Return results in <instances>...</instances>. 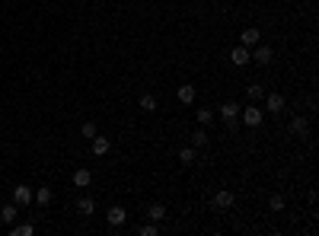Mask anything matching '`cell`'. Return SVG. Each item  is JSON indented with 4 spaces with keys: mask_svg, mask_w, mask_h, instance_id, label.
Instances as JSON below:
<instances>
[{
    "mask_svg": "<svg viewBox=\"0 0 319 236\" xmlns=\"http://www.w3.org/2000/svg\"><path fill=\"white\" fill-rule=\"evenodd\" d=\"M239 118H243L246 128H258V125L265 121V109H258V106H252V102H249L246 109H239Z\"/></svg>",
    "mask_w": 319,
    "mask_h": 236,
    "instance_id": "cell-1",
    "label": "cell"
},
{
    "mask_svg": "<svg viewBox=\"0 0 319 236\" xmlns=\"http://www.w3.org/2000/svg\"><path fill=\"white\" fill-rule=\"evenodd\" d=\"M249 55H252V61H255V64H271V58H274V48L271 45H265V42H258V45H252V48H249Z\"/></svg>",
    "mask_w": 319,
    "mask_h": 236,
    "instance_id": "cell-2",
    "label": "cell"
},
{
    "mask_svg": "<svg viewBox=\"0 0 319 236\" xmlns=\"http://www.w3.org/2000/svg\"><path fill=\"white\" fill-rule=\"evenodd\" d=\"M233 204H236V195L230 188H220L217 195H214V207H217V211H230Z\"/></svg>",
    "mask_w": 319,
    "mask_h": 236,
    "instance_id": "cell-3",
    "label": "cell"
},
{
    "mask_svg": "<svg viewBox=\"0 0 319 236\" xmlns=\"http://www.w3.org/2000/svg\"><path fill=\"white\" fill-rule=\"evenodd\" d=\"M106 220H109V226H125V220H128V211L122 204H112L109 211H106Z\"/></svg>",
    "mask_w": 319,
    "mask_h": 236,
    "instance_id": "cell-4",
    "label": "cell"
},
{
    "mask_svg": "<svg viewBox=\"0 0 319 236\" xmlns=\"http://www.w3.org/2000/svg\"><path fill=\"white\" fill-rule=\"evenodd\" d=\"M230 61H233V67H246V64H252V55H249L246 45H236L230 51Z\"/></svg>",
    "mask_w": 319,
    "mask_h": 236,
    "instance_id": "cell-5",
    "label": "cell"
},
{
    "mask_svg": "<svg viewBox=\"0 0 319 236\" xmlns=\"http://www.w3.org/2000/svg\"><path fill=\"white\" fill-rule=\"evenodd\" d=\"M90 150H93V156H106L109 150H112V137H102V134H96L90 141Z\"/></svg>",
    "mask_w": 319,
    "mask_h": 236,
    "instance_id": "cell-6",
    "label": "cell"
},
{
    "mask_svg": "<svg viewBox=\"0 0 319 236\" xmlns=\"http://www.w3.org/2000/svg\"><path fill=\"white\" fill-rule=\"evenodd\" d=\"M284 106H287V102H284L281 93H265V112H274V115H278V112H284Z\"/></svg>",
    "mask_w": 319,
    "mask_h": 236,
    "instance_id": "cell-7",
    "label": "cell"
},
{
    "mask_svg": "<svg viewBox=\"0 0 319 236\" xmlns=\"http://www.w3.org/2000/svg\"><path fill=\"white\" fill-rule=\"evenodd\" d=\"M13 204L29 207V204H32V188H29V185H16V188H13Z\"/></svg>",
    "mask_w": 319,
    "mask_h": 236,
    "instance_id": "cell-8",
    "label": "cell"
},
{
    "mask_svg": "<svg viewBox=\"0 0 319 236\" xmlns=\"http://www.w3.org/2000/svg\"><path fill=\"white\" fill-rule=\"evenodd\" d=\"M71 182H74V188H90L93 185V172L83 166V169H77L74 176H71Z\"/></svg>",
    "mask_w": 319,
    "mask_h": 236,
    "instance_id": "cell-9",
    "label": "cell"
},
{
    "mask_svg": "<svg viewBox=\"0 0 319 236\" xmlns=\"http://www.w3.org/2000/svg\"><path fill=\"white\" fill-rule=\"evenodd\" d=\"M306 131H309V121H306V115H294V118H290V134L306 137Z\"/></svg>",
    "mask_w": 319,
    "mask_h": 236,
    "instance_id": "cell-10",
    "label": "cell"
},
{
    "mask_svg": "<svg viewBox=\"0 0 319 236\" xmlns=\"http://www.w3.org/2000/svg\"><path fill=\"white\" fill-rule=\"evenodd\" d=\"M16 217H20V204H13V201H10V204L0 207V220H4V223H16Z\"/></svg>",
    "mask_w": 319,
    "mask_h": 236,
    "instance_id": "cell-11",
    "label": "cell"
},
{
    "mask_svg": "<svg viewBox=\"0 0 319 236\" xmlns=\"http://www.w3.org/2000/svg\"><path fill=\"white\" fill-rule=\"evenodd\" d=\"M147 220H153V223L166 220V207H163L160 201H153V204H147Z\"/></svg>",
    "mask_w": 319,
    "mask_h": 236,
    "instance_id": "cell-12",
    "label": "cell"
},
{
    "mask_svg": "<svg viewBox=\"0 0 319 236\" xmlns=\"http://www.w3.org/2000/svg\"><path fill=\"white\" fill-rule=\"evenodd\" d=\"M239 39H243L246 48H252V45H258V42H262V32H258L255 26H249V29H243V36H239Z\"/></svg>",
    "mask_w": 319,
    "mask_h": 236,
    "instance_id": "cell-13",
    "label": "cell"
},
{
    "mask_svg": "<svg viewBox=\"0 0 319 236\" xmlns=\"http://www.w3.org/2000/svg\"><path fill=\"white\" fill-rule=\"evenodd\" d=\"M217 112H220L223 121H236V118H239V106H236V102H223Z\"/></svg>",
    "mask_w": 319,
    "mask_h": 236,
    "instance_id": "cell-14",
    "label": "cell"
},
{
    "mask_svg": "<svg viewBox=\"0 0 319 236\" xmlns=\"http://www.w3.org/2000/svg\"><path fill=\"white\" fill-rule=\"evenodd\" d=\"M176 96H179V102H182V106H192V102H195V86H192V83H182Z\"/></svg>",
    "mask_w": 319,
    "mask_h": 236,
    "instance_id": "cell-15",
    "label": "cell"
},
{
    "mask_svg": "<svg viewBox=\"0 0 319 236\" xmlns=\"http://www.w3.org/2000/svg\"><path fill=\"white\" fill-rule=\"evenodd\" d=\"M77 211H80L83 217H90V214H96V201H93L90 195H83L80 201H77Z\"/></svg>",
    "mask_w": 319,
    "mask_h": 236,
    "instance_id": "cell-16",
    "label": "cell"
},
{
    "mask_svg": "<svg viewBox=\"0 0 319 236\" xmlns=\"http://www.w3.org/2000/svg\"><path fill=\"white\" fill-rule=\"evenodd\" d=\"M208 141H211V137H208V131H204V128H198L195 134H192V147H195V150H204Z\"/></svg>",
    "mask_w": 319,
    "mask_h": 236,
    "instance_id": "cell-17",
    "label": "cell"
},
{
    "mask_svg": "<svg viewBox=\"0 0 319 236\" xmlns=\"http://www.w3.org/2000/svg\"><path fill=\"white\" fill-rule=\"evenodd\" d=\"M51 198H55V195H51V188H36V191H32V201H36V204H42V207L51 204Z\"/></svg>",
    "mask_w": 319,
    "mask_h": 236,
    "instance_id": "cell-18",
    "label": "cell"
},
{
    "mask_svg": "<svg viewBox=\"0 0 319 236\" xmlns=\"http://www.w3.org/2000/svg\"><path fill=\"white\" fill-rule=\"evenodd\" d=\"M198 160V150H195V147H182V150H179V163H182V166H192Z\"/></svg>",
    "mask_w": 319,
    "mask_h": 236,
    "instance_id": "cell-19",
    "label": "cell"
},
{
    "mask_svg": "<svg viewBox=\"0 0 319 236\" xmlns=\"http://www.w3.org/2000/svg\"><path fill=\"white\" fill-rule=\"evenodd\" d=\"M10 233L13 236H32V233H36V226H32V223H10Z\"/></svg>",
    "mask_w": 319,
    "mask_h": 236,
    "instance_id": "cell-20",
    "label": "cell"
},
{
    "mask_svg": "<svg viewBox=\"0 0 319 236\" xmlns=\"http://www.w3.org/2000/svg\"><path fill=\"white\" fill-rule=\"evenodd\" d=\"M141 109H144V112H157V96H153V93H144V96H141Z\"/></svg>",
    "mask_w": 319,
    "mask_h": 236,
    "instance_id": "cell-21",
    "label": "cell"
},
{
    "mask_svg": "<svg viewBox=\"0 0 319 236\" xmlns=\"http://www.w3.org/2000/svg\"><path fill=\"white\" fill-rule=\"evenodd\" d=\"M137 233H141V236H157V233H160V226L153 223V220H144L141 226H137Z\"/></svg>",
    "mask_w": 319,
    "mask_h": 236,
    "instance_id": "cell-22",
    "label": "cell"
},
{
    "mask_svg": "<svg viewBox=\"0 0 319 236\" xmlns=\"http://www.w3.org/2000/svg\"><path fill=\"white\" fill-rule=\"evenodd\" d=\"M284 204H287V201H284V195H271V198H268V207H271L274 214H281Z\"/></svg>",
    "mask_w": 319,
    "mask_h": 236,
    "instance_id": "cell-23",
    "label": "cell"
},
{
    "mask_svg": "<svg viewBox=\"0 0 319 236\" xmlns=\"http://www.w3.org/2000/svg\"><path fill=\"white\" fill-rule=\"evenodd\" d=\"M80 134H83V137H90V141H93V137H96V134H99V131H96V121H83V128H80Z\"/></svg>",
    "mask_w": 319,
    "mask_h": 236,
    "instance_id": "cell-24",
    "label": "cell"
},
{
    "mask_svg": "<svg viewBox=\"0 0 319 236\" xmlns=\"http://www.w3.org/2000/svg\"><path fill=\"white\" fill-rule=\"evenodd\" d=\"M246 90H249V99H265V86H258V83H252V86H246Z\"/></svg>",
    "mask_w": 319,
    "mask_h": 236,
    "instance_id": "cell-25",
    "label": "cell"
},
{
    "mask_svg": "<svg viewBox=\"0 0 319 236\" xmlns=\"http://www.w3.org/2000/svg\"><path fill=\"white\" fill-rule=\"evenodd\" d=\"M198 121H201V125H211V121H214V109H198Z\"/></svg>",
    "mask_w": 319,
    "mask_h": 236,
    "instance_id": "cell-26",
    "label": "cell"
}]
</instances>
